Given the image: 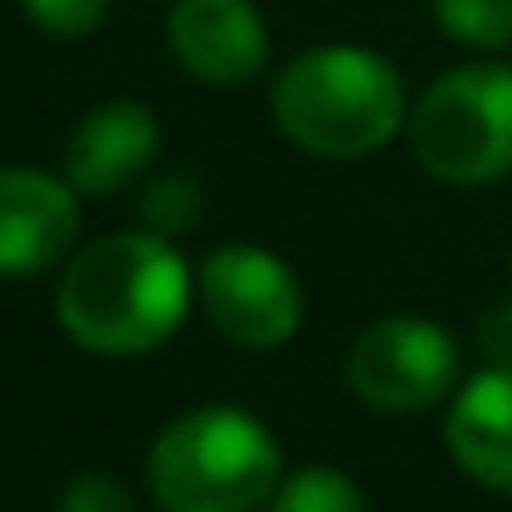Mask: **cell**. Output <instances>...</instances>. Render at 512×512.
Here are the masks:
<instances>
[{
    "instance_id": "cell-13",
    "label": "cell",
    "mask_w": 512,
    "mask_h": 512,
    "mask_svg": "<svg viewBox=\"0 0 512 512\" xmlns=\"http://www.w3.org/2000/svg\"><path fill=\"white\" fill-rule=\"evenodd\" d=\"M430 17L452 45L485 50V56L512 45V0H430Z\"/></svg>"
},
{
    "instance_id": "cell-15",
    "label": "cell",
    "mask_w": 512,
    "mask_h": 512,
    "mask_svg": "<svg viewBox=\"0 0 512 512\" xmlns=\"http://www.w3.org/2000/svg\"><path fill=\"white\" fill-rule=\"evenodd\" d=\"M56 512H138L133 490L105 468H83L67 479V490L56 496Z\"/></svg>"
},
{
    "instance_id": "cell-6",
    "label": "cell",
    "mask_w": 512,
    "mask_h": 512,
    "mask_svg": "<svg viewBox=\"0 0 512 512\" xmlns=\"http://www.w3.org/2000/svg\"><path fill=\"white\" fill-rule=\"evenodd\" d=\"M347 386L375 413H419L457 386V342L424 314H386L347 347Z\"/></svg>"
},
{
    "instance_id": "cell-7",
    "label": "cell",
    "mask_w": 512,
    "mask_h": 512,
    "mask_svg": "<svg viewBox=\"0 0 512 512\" xmlns=\"http://www.w3.org/2000/svg\"><path fill=\"white\" fill-rule=\"evenodd\" d=\"M78 188L39 166H0V276L28 281L72 259Z\"/></svg>"
},
{
    "instance_id": "cell-14",
    "label": "cell",
    "mask_w": 512,
    "mask_h": 512,
    "mask_svg": "<svg viewBox=\"0 0 512 512\" xmlns=\"http://www.w3.org/2000/svg\"><path fill=\"white\" fill-rule=\"evenodd\" d=\"M23 12L34 28L56 39H89L111 17V0H23Z\"/></svg>"
},
{
    "instance_id": "cell-16",
    "label": "cell",
    "mask_w": 512,
    "mask_h": 512,
    "mask_svg": "<svg viewBox=\"0 0 512 512\" xmlns=\"http://www.w3.org/2000/svg\"><path fill=\"white\" fill-rule=\"evenodd\" d=\"M474 342H479V353H485L490 369H512V298L490 303V309L479 314Z\"/></svg>"
},
{
    "instance_id": "cell-9",
    "label": "cell",
    "mask_w": 512,
    "mask_h": 512,
    "mask_svg": "<svg viewBox=\"0 0 512 512\" xmlns=\"http://www.w3.org/2000/svg\"><path fill=\"white\" fill-rule=\"evenodd\" d=\"M160 155V122L138 100H105L67 133L61 177L78 188V199H111L144 182Z\"/></svg>"
},
{
    "instance_id": "cell-12",
    "label": "cell",
    "mask_w": 512,
    "mask_h": 512,
    "mask_svg": "<svg viewBox=\"0 0 512 512\" xmlns=\"http://www.w3.org/2000/svg\"><path fill=\"white\" fill-rule=\"evenodd\" d=\"M199 215H204V188L188 171H160V177H149L144 193H138V221H144V232L166 237V243L188 237L193 226H199Z\"/></svg>"
},
{
    "instance_id": "cell-5",
    "label": "cell",
    "mask_w": 512,
    "mask_h": 512,
    "mask_svg": "<svg viewBox=\"0 0 512 512\" xmlns=\"http://www.w3.org/2000/svg\"><path fill=\"white\" fill-rule=\"evenodd\" d=\"M199 309L232 347L270 353L287 347L303 325V287L287 259L259 243H221L199 259Z\"/></svg>"
},
{
    "instance_id": "cell-1",
    "label": "cell",
    "mask_w": 512,
    "mask_h": 512,
    "mask_svg": "<svg viewBox=\"0 0 512 512\" xmlns=\"http://www.w3.org/2000/svg\"><path fill=\"white\" fill-rule=\"evenodd\" d=\"M193 270L177 243L155 232H111L67 259L56 287V320L83 353L133 358L160 347L182 325L193 298Z\"/></svg>"
},
{
    "instance_id": "cell-3",
    "label": "cell",
    "mask_w": 512,
    "mask_h": 512,
    "mask_svg": "<svg viewBox=\"0 0 512 512\" xmlns=\"http://www.w3.org/2000/svg\"><path fill=\"white\" fill-rule=\"evenodd\" d=\"M149 490L166 512H254L281 490V446L243 408H188L149 441Z\"/></svg>"
},
{
    "instance_id": "cell-11",
    "label": "cell",
    "mask_w": 512,
    "mask_h": 512,
    "mask_svg": "<svg viewBox=\"0 0 512 512\" xmlns=\"http://www.w3.org/2000/svg\"><path fill=\"white\" fill-rule=\"evenodd\" d=\"M270 512H369V496L342 468L309 463L281 479V490L270 496Z\"/></svg>"
},
{
    "instance_id": "cell-4",
    "label": "cell",
    "mask_w": 512,
    "mask_h": 512,
    "mask_svg": "<svg viewBox=\"0 0 512 512\" xmlns=\"http://www.w3.org/2000/svg\"><path fill=\"white\" fill-rule=\"evenodd\" d=\"M413 160L446 188H490L512 177V67L468 61L413 100Z\"/></svg>"
},
{
    "instance_id": "cell-10",
    "label": "cell",
    "mask_w": 512,
    "mask_h": 512,
    "mask_svg": "<svg viewBox=\"0 0 512 512\" xmlns=\"http://www.w3.org/2000/svg\"><path fill=\"white\" fill-rule=\"evenodd\" d=\"M446 452L468 479L512 496V369H479L446 408Z\"/></svg>"
},
{
    "instance_id": "cell-2",
    "label": "cell",
    "mask_w": 512,
    "mask_h": 512,
    "mask_svg": "<svg viewBox=\"0 0 512 512\" xmlns=\"http://www.w3.org/2000/svg\"><path fill=\"white\" fill-rule=\"evenodd\" d=\"M270 116L281 138L314 160H369L408 133V89L386 56L364 45H309L276 72Z\"/></svg>"
},
{
    "instance_id": "cell-8",
    "label": "cell",
    "mask_w": 512,
    "mask_h": 512,
    "mask_svg": "<svg viewBox=\"0 0 512 512\" xmlns=\"http://www.w3.org/2000/svg\"><path fill=\"white\" fill-rule=\"evenodd\" d=\"M177 67L215 89L254 83L270 61V28L254 0H177L166 17Z\"/></svg>"
}]
</instances>
